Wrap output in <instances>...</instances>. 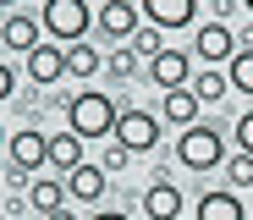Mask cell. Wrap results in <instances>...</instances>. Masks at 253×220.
<instances>
[{"label":"cell","mask_w":253,"mask_h":220,"mask_svg":"<svg viewBox=\"0 0 253 220\" xmlns=\"http://www.w3.org/2000/svg\"><path fill=\"white\" fill-rule=\"evenodd\" d=\"M143 215H149V220H182V193H176V182H149V187H143Z\"/></svg>","instance_id":"5bb4252c"},{"label":"cell","mask_w":253,"mask_h":220,"mask_svg":"<svg viewBox=\"0 0 253 220\" xmlns=\"http://www.w3.org/2000/svg\"><path fill=\"white\" fill-rule=\"evenodd\" d=\"M39 165H50V138L44 132H11V182L28 187V176Z\"/></svg>","instance_id":"277c9868"},{"label":"cell","mask_w":253,"mask_h":220,"mask_svg":"<svg viewBox=\"0 0 253 220\" xmlns=\"http://www.w3.org/2000/svg\"><path fill=\"white\" fill-rule=\"evenodd\" d=\"M28 77H33L39 88L61 83V77H66V44H39V50L28 55Z\"/></svg>","instance_id":"4fadbf2b"},{"label":"cell","mask_w":253,"mask_h":220,"mask_svg":"<svg viewBox=\"0 0 253 220\" xmlns=\"http://www.w3.org/2000/svg\"><path fill=\"white\" fill-rule=\"evenodd\" d=\"M116 143H126L132 154L160 149V116H149V110H121V116H116Z\"/></svg>","instance_id":"5b68a950"},{"label":"cell","mask_w":253,"mask_h":220,"mask_svg":"<svg viewBox=\"0 0 253 220\" xmlns=\"http://www.w3.org/2000/svg\"><path fill=\"white\" fill-rule=\"evenodd\" d=\"M143 22L160 28V33H171V28H193L198 22V0H143Z\"/></svg>","instance_id":"ba28073f"},{"label":"cell","mask_w":253,"mask_h":220,"mask_svg":"<svg viewBox=\"0 0 253 220\" xmlns=\"http://www.w3.org/2000/svg\"><path fill=\"white\" fill-rule=\"evenodd\" d=\"M44 220H77V215H72V209H55V215H44Z\"/></svg>","instance_id":"83f0119b"},{"label":"cell","mask_w":253,"mask_h":220,"mask_svg":"<svg viewBox=\"0 0 253 220\" xmlns=\"http://www.w3.org/2000/svg\"><path fill=\"white\" fill-rule=\"evenodd\" d=\"M176 160H182L187 171H220V165H226V138H220V127H204V121L182 127Z\"/></svg>","instance_id":"7a4b0ae2"},{"label":"cell","mask_w":253,"mask_h":220,"mask_svg":"<svg viewBox=\"0 0 253 220\" xmlns=\"http://www.w3.org/2000/svg\"><path fill=\"white\" fill-rule=\"evenodd\" d=\"M160 121H171V127H193V121H198V94H193V88H165V99H160Z\"/></svg>","instance_id":"2e32d148"},{"label":"cell","mask_w":253,"mask_h":220,"mask_svg":"<svg viewBox=\"0 0 253 220\" xmlns=\"http://www.w3.org/2000/svg\"><path fill=\"white\" fill-rule=\"evenodd\" d=\"M193 55H198V61H231V55H237V33H231L226 22L209 17V22L193 33Z\"/></svg>","instance_id":"9c48e42d"},{"label":"cell","mask_w":253,"mask_h":220,"mask_svg":"<svg viewBox=\"0 0 253 220\" xmlns=\"http://www.w3.org/2000/svg\"><path fill=\"white\" fill-rule=\"evenodd\" d=\"M0 220H17V215H0Z\"/></svg>","instance_id":"1f68e13d"},{"label":"cell","mask_w":253,"mask_h":220,"mask_svg":"<svg viewBox=\"0 0 253 220\" xmlns=\"http://www.w3.org/2000/svg\"><path fill=\"white\" fill-rule=\"evenodd\" d=\"M149 83L154 88H187L193 83V55L176 50V44H165L160 55H149Z\"/></svg>","instance_id":"52a82bcc"},{"label":"cell","mask_w":253,"mask_h":220,"mask_svg":"<svg viewBox=\"0 0 253 220\" xmlns=\"http://www.w3.org/2000/svg\"><path fill=\"white\" fill-rule=\"evenodd\" d=\"M132 50H138L143 61L160 55V50H165V33H160V28H138V33H132Z\"/></svg>","instance_id":"603a6c76"},{"label":"cell","mask_w":253,"mask_h":220,"mask_svg":"<svg viewBox=\"0 0 253 220\" xmlns=\"http://www.w3.org/2000/svg\"><path fill=\"white\" fill-rule=\"evenodd\" d=\"M66 176H39V182H28V209H39V215H55V209H66Z\"/></svg>","instance_id":"9a60e30c"},{"label":"cell","mask_w":253,"mask_h":220,"mask_svg":"<svg viewBox=\"0 0 253 220\" xmlns=\"http://www.w3.org/2000/svg\"><path fill=\"white\" fill-rule=\"evenodd\" d=\"M187 88L198 94V105H215V99H226V94H231V83H226V72H198V77H193Z\"/></svg>","instance_id":"ffe728a7"},{"label":"cell","mask_w":253,"mask_h":220,"mask_svg":"<svg viewBox=\"0 0 253 220\" xmlns=\"http://www.w3.org/2000/svg\"><path fill=\"white\" fill-rule=\"evenodd\" d=\"M0 6H17V0H0Z\"/></svg>","instance_id":"f546056e"},{"label":"cell","mask_w":253,"mask_h":220,"mask_svg":"<svg viewBox=\"0 0 253 220\" xmlns=\"http://www.w3.org/2000/svg\"><path fill=\"white\" fill-rule=\"evenodd\" d=\"M50 165H55L61 176H72V171L83 165V138H77L72 127H66V132H55V138H50Z\"/></svg>","instance_id":"e0dca14e"},{"label":"cell","mask_w":253,"mask_h":220,"mask_svg":"<svg viewBox=\"0 0 253 220\" xmlns=\"http://www.w3.org/2000/svg\"><path fill=\"white\" fill-rule=\"evenodd\" d=\"M88 220H132V215H121V209H99V215H88Z\"/></svg>","instance_id":"4316f807"},{"label":"cell","mask_w":253,"mask_h":220,"mask_svg":"<svg viewBox=\"0 0 253 220\" xmlns=\"http://www.w3.org/2000/svg\"><path fill=\"white\" fill-rule=\"evenodd\" d=\"M0 143H6V127H0Z\"/></svg>","instance_id":"f1b7e54d"},{"label":"cell","mask_w":253,"mask_h":220,"mask_svg":"<svg viewBox=\"0 0 253 220\" xmlns=\"http://www.w3.org/2000/svg\"><path fill=\"white\" fill-rule=\"evenodd\" d=\"M231 132H237V149H242V154H253V110H242Z\"/></svg>","instance_id":"d4e9b609"},{"label":"cell","mask_w":253,"mask_h":220,"mask_svg":"<svg viewBox=\"0 0 253 220\" xmlns=\"http://www.w3.org/2000/svg\"><path fill=\"white\" fill-rule=\"evenodd\" d=\"M99 66H105V61H99V50H94V44H66V77L88 83Z\"/></svg>","instance_id":"ac0fdd59"},{"label":"cell","mask_w":253,"mask_h":220,"mask_svg":"<svg viewBox=\"0 0 253 220\" xmlns=\"http://www.w3.org/2000/svg\"><path fill=\"white\" fill-rule=\"evenodd\" d=\"M11 94H17V72L0 61V99H11Z\"/></svg>","instance_id":"484cf974"},{"label":"cell","mask_w":253,"mask_h":220,"mask_svg":"<svg viewBox=\"0 0 253 220\" xmlns=\"http://www.w3.org/2000/svg\"><path fill=\"white\" fill-rule=\"evenodd\" d=\"M138 66H143V55L132 50V44H116V50H110V61H105V72H110L116 83H126V77H138Z\"/></svg>","instance_id":"44dd1931"},{"label":"cell","mask_w":253,"mask_h":220,"mask_svg":"<svg viewBox=\"0 0 253 220\" xmlns=\"http://www.w3.org/2000/svg\"><path fill=\"white\" fill-rule=\"evenodd\" d=\"M39 39H44V22H33V17H22V11H11L6 22H0V44H6L11 55H33Z\"/></svg>","instance_id":"30bf717a"},{"label":"cell","mask_w":253,"mask_h":220,"mask_svg":"<svg viewBox=\"0 0 253 220\" xmlns=\"http://www.w3.org/2000/svg\"><path fill=\"white\" fill-rule=\"evenodd\" d=\"M242 6H248V11H253V0H242Z\"/></svg>","instance_id":"4dcf8cb0"},{"label":"cell","mask_w":253,"mask_h":220,"mask_svg":"<svg viewBox=\"0 0 253 220\" xmlns=\"http://www.w3.org/2000/svg\"><path fill=\"white\" fill-rule=\"evenodd\" d=\"M126 160H132V149H126V143H116V138H110V149H105V160H99V165H105V171L116 176V171H126Z\"/></svg>","instance_id":"cb8c5ba5"},{"label":"cell","mask_w":253,"mask_h":220,"mask_svg":"<svg viewBox=\"0 0 253 220\" xmlns=\"http://www.w3.org/2000/svg\"><path fill=\"white\" fill-rule=\"evenodd\" d=\"M193 220H248V209H242V198L231 187H209V193H198Z\"/></svg>","instance_id":"8fae6325"},{"label":"cell","mask_w":253,"mask_h":220,"mask_svg":"<svg viewBox=\"0 0 253 220\" xmlns=\"http://www.w3.org/2000/svg\"><path fill=\"white\" fill-rule=\"evenodd\" d=\"M94 28H99L110 44H132V33L143 28V11L132 6V0H105L99 17H94Z\"/></svg>","instance_id":"8992f818"},{"label":"cell","mask_w":253,"mask_h":220,"mask_svg":"<svg viewBox=\"0 0 253 220\" xmlns=\"http://www.w3.org/2000/svg\"><path fill=\"white\" fill-rule=\"evenodd\" d=\"M220 171H226L231 193H237V187H253V154H242V149H237V154H231V160H226Z\"/></svg>","instance_id":"7402d4cb"},{"label":"cell","mask_w":253,"mask_h":220,"mask_svg":"<svg viewBox=\"0 0 253 220\" xmlns=\"http://www.w3.org/2000/svg\"><path fill=\"white\" fill-rule=\"evenodd\" d=\"M226 83L237 88V94H248V99H253V44H242V50L226 61Z\"/></svg>","instance_id":"d6986e66"},{"label":"cell","mask_w":253,"mask_h":220,"mask_svg":"<svg viewBox=\"0 0 253 220\" xmlns=\"http://www.w3.org/2000/svg\"><path fill=\"white\" fill-rule=\"evenodd\" d=\"M44 33L55 44H83V33L94 28V11H88V0H44Z\"/></svg>","instance_id":"3957f363"},{"label":"cell","mask_w":253,"mask_h":220,"mask_svg":"<svg viewBox=\"0 0 253 220\" xmlns=\"http://www.w3.org/2000/svg\"><path fill=\"white\" fill-rule=\"evenodd\" d=\"M105 187H110V171H105V165H88V160H83V165L66 176V193H72L77 204H99Z\"/></svg>","instance_id":"7c38bea8"},{"label":"cell","mask_w":253,"mask_h":220,"mask_svg":"<svg viewBox=\"0 0 253 220\" xmlns=\"http://www.w3.org/2000/svg\"><path fill=\"white\" fill-rule=\"evenodd\" d=\"M126 105H116L105 88H83V94H72V105H66V121H72V132L83 143H94V138H116V116H121Z\"/></svg>","instance_id":"6da1fadb"}]
</instances>
